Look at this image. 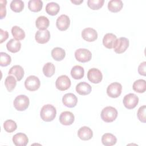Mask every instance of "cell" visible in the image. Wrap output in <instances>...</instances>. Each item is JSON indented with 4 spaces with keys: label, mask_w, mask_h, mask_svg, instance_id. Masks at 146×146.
Returning <instances> with one entry per match:
<instances>
[{
    "label": "cell",
    "mask_w": 146,
    "mask_h": 146,
    "mask_svg": "<svg viewBox=\"0 0 146 146\" xmlns=\"http://www.w3.org/2000/svg\"><path fill=\"white\" fill-rule=\"evenodd\" d=\"M56 115V110L54 106L51 104H48L44 105L40 112V116L41 119L44 121H52Z\"/></svg>",
    "instance_id": "cell-1"
},
{
    "label": "cell",
    "mask_w": 146,
    "mask_h": 146,
    "mask_svg": "<svg viewBox=\"0 0 146 146\" xmlns=\"http://www.w3.org/2000/svg\"><path fill=\"white\" fill-rule=\"evenodd\" d=\"M100 116L104 121L111 123L116 119L117 116V111L113 107L107 106L102 110Z\"/></svg>",
    "instance_id": "cell-2"
},
{
    "label": "cell",
    "mask_w": 146,
    "mask_h": 146,
    "mask_svg": "<svg viewBox=\"0 0 146 146\" xmlns=\"http://www.w3.org/2000/svg\"><path fill=\"white\" fill-rule=\"evenodd\" d=\"M29 104V98L25 95L17 96L13 102L14 107L17 110L19 111H23L26 110L28 108Z\"/></svg>",
    "instance_id": "cell-3"
},
{
    "label": "cell",
    "mask_w": 146,
    "mask_h": 146,
    "mask_svg": "<svg viewBox=\"0 0 146 146\" xmlns=\"http://www.w3.org/2000/svg\"><path fill=\"white\" fill-rule=\"evenodd\" d=\"M40 85L39 78L35 75H30L28 76L25 81V88L30 91H34L37 90Z\"/></svg>",
    "instance_id": "cell-4"
},
{
    "label": "cell",
    "mask_w": 146,
    "mask_h": 146,
    "mask_svg": "<svg viewBox=\"0 0 146 146\" xmlns=\"http://www.w3.org/2000/svg\"><path fill=\"white\" fill-rule=\"evenodd\" d=\"M76 59L82 63H86L90 61L92 58L91 52L86 48H79L75 52Z\"/></svg>",
    "instance_id": "cell-5"
},
{
    "label": "cell",
    "mask_w": 146,
    "mask_h": 146,
    "mask_svg": "<svg viewBox=\"0 0 146 146\" xmlns=\"http://www.w3.org/2000/svg\"><path fill=\"white\" fill-rule=\"evenodd\" d=\"M123 103L124 107L127 109H133L139 103V98L135 94L130 93L124 96Z\"/></svg>",
    "instance_id": "cell-6"
},
{
    "label": "cell",
    "mask_w": 146,
    "mask_h": 146,
    "mask_svg": "<svg viewBox=\"0 0 146 146\" xmlns=\"http://www.w3.org/2000/svg\"><path fill=\"white\" fill-rule=\"evenodd\" d=\"M128 46H129L128 39L125 37H121L116 39L113 48L116 53L121 54L127 49Z\"/></svg>",
    "instance_id": "cell-7"
},
{
    "label": "cell",
    "mask_w": 146,
    "mask_h": 146,
    "mask_svg": "<svg viewBox=\"0 0 146 146\" xmlns=\"http://www.w3.org/2000/svg\"><path fill=\"white\" fill-rule=\"evenodd\" d=\"M121 90V84L118 82H113L107 87V94L111 98H116L120 95Z\"/></svg>",
    "instance_id": "cell-8"
},
{
    "label": "cell",
    "mask_w": 146,
    "mask_h": 146,
    "mask_svg": "<svg viewBox=\"0 0 146 146\" xmlns=\"http://www.w3.org/2000/svg\"><path fill=\"white\" fill-rule=\"evenodd\" d=\"M71 84L70 78L66 75L59 76L55 82V86L58 90L60 91H65L68 89Z\"/></svg>",
    "instance_id": "cell-9"
},
{
    "label": "cell",
    "mask_w": 146,
    "mask_h": 146,
    "mask_svg": "<svg viewBox=\"0 0 146 146\" xmlns=\"http://www.w3.org/2000/svg\"><path fill=\"white\" fill-rule=\"evenodd\" d=\"M87 78L93 83H99L103 79V75L99 69L92 68L88 71Z\"/></svg>",
    "instance_id": "cell-10"
},
{
    "label": "cell",
    "mask_w": 146,
    "mask_h": 146,
    "mask_svg": "<svg viewBox=\"0 0 146 146\" xmlns=\"http://www.w3.org/2000/svg\"><path fill=\"white\" fill-rule=\"evenodd\" d=\"M70 19L69 17L65 14L60 15L56 19V27L60 31L66 30L70 26Z\"/></svg>",
    "instance_id": "cell-11"
},
{
    "label": "cell",
    "mask_w": 146,
    "mask_h": 146,
    "mask_svg": "<svg viewBox=\"0 0 146 146\" xmlns=\"http://www.w3.org/2000/svg\"><path fill=\"white\" fill-rule=\"evenodd\" d=\"M82 36L87 42H94L98 38V33L95 29L88 27L83 30Z\"/></svg>",
    "instance_id": "cell-12"
},
{
    "label": "cell",
    "mask_w": 146,
    "mask_h": 146,
    "mask_svg": "<svg viewBox=\"0 0 146 146\" xmlns=\"http://www.w3.org/2000/svg\"><path fill=\"white\" fill-rule=\"evenodd\" d=\"M63 104L69 108H73L76 106L78 103V98L72 93H67L64 95L62 98Z\"/></svg>",
    "instance_id": "cell-13"
},
{
    "label": "cell",
    "mask_w": 146,
    "mask_h": 146,
    "mask_svg": "<svg viewBox=\"0 0 146 146\" xmlns=\"http://www.w3.org/2000/svg\"><path fill=\"white\" fill-rule=\"evenodd\" d=\"M50 38V33L48 30H38L35 35L36 41L40 44H44L48 42Z\"/></svg>",
    "instance_id": "cell-14"
},
{
    "label": "cell",
    "mask_w": 146,
    "mask_h": 146,
    "mask_svg": "<svg viewBox=\"0 0 146 146\" xmlns=\"http://www.w3.org/2000/svg\"><path fill=\"white\" fill-rule=\"evenodd\" d=\"M75 120L74 114L70 111L62 112L59 116L60 123L64 125H71Z\"/></svg>",
    "instance_id": "cell-15"
},
{
    "label": "cell",
    "mask_w": 146,
    "mask_h": 146,
    "mask_svg": "<svg viewBox=\"0 0 146 146\" xmlns=\"http://www.w3.org/2000/svg\"><path fill=\"white\" fill-rule=\"evenodd\" d=\"M13 142L16 146H26L29 143V139L23 133H17L13 137Z\"/></svg>",
    "instance_id": "cell-16"
},
{
    "label": "cell",
    "mask_w": 146,
    "mask_h": 146,
    "mask_svg": "<svg viewBox=\"0 0 146 146\" xmlns=\"http://www.w3.org/2000/svg\"><path fill=\"white\" fill-rule=\"evenodd\" d=\"M78 136L81 140L86 141L90 140L92 137L93 132L91 129L88 127L83 126L78 130Z\"/></svg>",
    "instance_id": "cell-17"
},
{
    "label": "cell",
    "mask_w": 146,
    "mask_h": 146,
    "mask_svg": "<svg viewBox=\"0 0 146 146\" xmlns=\"http://www.w3.org/2000/svg\"><path fill=\"white\" fill-rule=\"evenodd\" d=\"M76 91L80 95H86L90 94L92 87L90 84L85 82H82L76 86Z\"/></svg>",
    "instance_id": "cell-18"
},
{
    "label": "cell",
    "mask_w": 146,
    "mask_h": 146,
    "mask_svg": "<svg viewBox=\"0 0 146 146\" xmlns=\"http://www.w3.org/2000/svg\"><path fill=\"white\" fill-rule=\"evenodd\" d=\"M117 39L116 36L112 33H107L103 38V44L107 48L111 49L113 47Z\"/></svg>",
    "instance_id": "cell-19"
},
{
    "label": "cell",
    "mask_w": 146,
    "mask_h": 146,
    "mask_svg": "<svg viewBox=\"0 0 146 146\" xmlns=\"http://www.w3.org/2000/svg\"><path fill=\"white\" fill-rule=\"evenodd\" d=\"M9 75H13L18 81L22 80L24 76V70L19 65H15L11 67L8 72Z\"/></svg>",
    "instance_id": "cell-20"
},
{
    "label": "cell",
    "mask_w": 146,
    "mask_h": 146,
    "mask_svg": "<svg viewBox=\"0 0 146 146\" xmlns=\"http://www.w3.org/2000/svg\"><path fill=\"white\" fill-rule=\"evenodd\" d=\"M116 136L110 133H106L102 137V144L106 146L113 145L116 143Z\"/></svg>",
    "instance_id": "cell-21"
},
{
    "label": "cell",
    "mask_w": 146,
    "mask_h": 146,
    "mask_svg": "<svg viewBox=\"0 0 146 146\" xmlns=\"http://www.w3.org/2000/svg\"><path fill=\"white\" fill-rule=\"evenodd\" d=\"M49 25V19L45 16H39L35 21L36 27L40 30H46Z\"/></svg>",
    "instance_id": "cell-22"
},
{
    "label": "cell",
    "mask_w": 146,
    "mask_h": 146,
    "mask_svg": "<svg viewBox=\"0 0 146 146\" xmlns=\"http://www.w3.org/2000/svg\"><path fill=\"white\" fill-rule=\"evenodd\" d=\"M6 47L10 52L15 53L20 50L21 48V43L19 40H15V39H11L7 43Z\"/></svg>",
    "instance_id": "cell-23"
},
{
    "label": "cell",
    "mask_w": 146,
    "mask_h": 146,
    "mask_svg": "<svg viewBox=\"0 0 146 146\" xmlns=\"http://www.w3.org/2000/svg\"><path fill=\"white\" fill-rule=\"evenodd\" d=\"M123 6V2L121 0H111L108 3V10L113 13L120 11Z\"/></svg>",
    "instance_id": "cell-24"
},
{
    "label": "cell",
    "mask_w": 146,
    "mask_h": 146,
    "mask_svg": "<svg viewBox=\"0 0 146 146\" xmlns=\"http://www.w3.org/2000/svg\"><path fill=\"white\" fill-rule=\"evenodd\" d=\"M84 70L83 67L79 65L74 66L71 70V75L75 79H80L83 78Z\"/></svg>",
    "instance_id": "cell-25"
},
{
    "label": "cell",
    "mask_w": 146,
    "mask_h": 146,
    "mask_svg": "<svg viewBox=\"0 0 146 146\" xmlns=\"http://www.w3.org/2000/svg\"><path fill=\"white\" fill-rule=\"evenodd\" d=\"M51 56L56 61L63 60L66 56V52L64 49L60 47H55L51 51Z\"/></svg>",
    "instance_id": "cell-26"
},
{
    "label": "cell",
    "mask_w": 146,
    "mask_h": 146,
    "mask_svg": "<svg viewBox=\"0 0 146 146\" xmlns=\"http://www.w3.org/2000/svg\"><path fill=\"white\" fill-rule=\"evenodd\" d=\"M45 9L48 14L50 15H55L59 11L60 6L57 3L51 2L46 5Z\"/></svg>",
    "instance_id": "cell-27"
},
{
    "label": "cell",
    "mask_w": 146,
    "mask_h": 146,
    "mask_svg": "<svg viewBox=\"0 0 146 146\" xmlns=\"http://www.w3.org/2000/svg\"><path fill=\"white\" fill-rule=\"evenodd\" d=\"M133 90L138 93H143L146 90V82L144 79L136 80L132 85Z\"/></svg>",
    "instance_id": "cell-28"
},
{
    "label": "cell",
    "mask_w": 146,
    "mask_h": 146,
    "mask_svg": "<svg viewBox=\"0 0 146 146\" xmlns=\"http://www.w3.org/2000/svg\"><path fill=\"white\" fill-rule=\"evenodd\" d=\"M43 2L41 0H30L28 2V7L33 12H38L42 9Z\"/></svg>",
    "instance_id": "cell-29"
},
{
    "label": "cell",
    "mask_w": 146,
    "mask_h": 146,
    "mask_svg": "<svg viewBox=\"0 0 146 146\" xmlns=\"http://www.w3.org/2000/svg\"><path fill=\"white\" fill-rule=\"evenodd\" d=\"M11 34L14 39L17 40H22L25 37V33L24 30L17 26H14L12 27Z\"/></svg>",
    "instance_id": "cell-30"
},
{
    "label": "cell",
    "mask_w": 146,
    "mask_h": 146,
    "mask_svg": "<svg viewBox=\"0 0 146 146\" xmlns=\"http://www.w3.org/2000/svg\"><path fill=\"white\" fill-rule=\"evenodd\" d=\"M55 71V67L53 63L51 62L46 63L43 67V72L48 78L52 76Z\"/></svg>",
    "instance_id": "cell-31"
},
{
    "label": "cell",
    "mask_w": 146,
    "mask_h": 146,
    "mask_svg": "<svg viewBox=\"0 0 146 146\" xmlns=\"http://www.w3.org/2000/svg\"><path fill=\"white\" fill-rule=\"evenodd\" d=\"M17 84V80L15 78L10 75L7 76L5 80V85L8 91L11 92L13 90Z\"/></svg>",
    "instance_id": "cell-32"
},
{
    "label": "cell",
    "mask_w": 146,
    "mask_h": 146,
    "mask_svg": "<svg viewBox=\"0 0 146 146\" xmlns=\"http://www.w3.org/2000/svg\"><path fill=\"white\" fill-rule=\"evenodd\" d=\"M11 9L16 13L22 11L24 8V2L21 0H13L10 3Z\"/></svg>",
    "instance_id": "cell-33"
},
{
    "label": "cell",
    "mask_w": 146,
    "mask_h": 146,
    "mask_svg": "<svg viewBox=\"0 0 146 146\" xmlns=\"http://www.w3.org/2000/svg\"><path fill=\"white\" fill-rule=\"evenodd\" d=\"M3 128L7 132L11 133L16 130L17 128V125L15 121L9 119L6 120L3 123Z\"/></svg>",
    "instance_id": "cell-34"
},
{
    "label": "cell",
    "mask_w": 146,
    "mask_h": 146,
    "mask_svg": "<svg viewBox=\"0 0 146 146\" xmlns=\"http://www.w3.org/2000/svg\"><path fill=\"white\" fill-rule=\"evenodd\" d=\"M11 62V56L6 52H0V65L2 67H5L10 64Z\"/></svg>",
    "instance_id": "cell-35"
},
{
    "label": "cell",
    "mask_w": 146,
    "mask_h": 146,
    "mask_svg": "<svg viewBox=\"0 0 146 146\" xmlns=\"http://www.w3.org/2000/svg\"><path fill=\"white\" fill-rule=\"evenodd\" d=\"M104 2V0H88L87 5L92 10H98L103 6Z\"/></svg>",
    "instance_id": "cell-36"
},
{
    "label": "cell",
    "mask_w": 146,
    "mask_h": 146,
    "mask_svg": "<svg viewBox=\"0 0 146 146\" xmlns=\"http://www.w3.org/2000/svg\"><path fill=\"white\" fill-rule=\"evenodd\" d=\"M145 109H146V106L145 105L142 106L139 108L137 112V116L139 120L143 123H145L146 121Z\"/></svg>",
    "instance_id": "cell-37"
},
{
    "label": "cell",
    "mask_w": 146,
    "mask_h": 146,
    "mask_svg": "<svg viewBox=\"0 0 146 146\" xmlns=\"http://www.w3.org/2000/svg\"><path fill=\"white\" fill-rule=\"evenodd\" d=\"M7 1L6 0H1L0 1V14H1V19H3L5 17L6 15V5Z\"/></svg>",
    "instance_id": "cell-38"
},
{
    "label": "cell",
    "mask_w": 146,
    "mask_h": 146,
    "mask_svg": "<svg viewBox=\"0 0 146 146\" xmlns=\"http://www.w3.org/2000/svg\"><path fill=\"white\" fill-rule=\"evenodd\" d=\"M145 68H146V62H143L140 64V65L138 67V72L140 75L145 76L146 71H145Z\"/></svg>",
    "instance_id": "cell-39"
},
{
    "label": "cell",
    "mask_w": 146,
    "mask_h": 146,
    "mask_svg": "<svg viewBox=\"0 0 146 146\" xmlns=\"http://www.w3.org/2000/svg\"><path fill=\"white\" fill-rule=\"evenodd\" d=\"M0 34H1V41L0 43H2L4 41H5L9 37V33L7 31H4L2 29H0Z\"/></svg>",
    "instance_id": "cell-40"
},
{
    "label": "cell",
    "mask_w": 146,
    "mask_h": 146,
    "mask_svg": "<svg viewBox=\"0 0 146 146\" xmlns=\"http://www.w3.org/2000/svg\"><path fill=\"white\" fill-rule=\"evenodd\" d=\"M71 2H72V3H74L76 5H79V4H80L81 3H82L83 2V0H80V1H76V0H73L72 1V0H71Z\"/></svg>",
    "instance_id": "cell-41"
}]
</instances>
